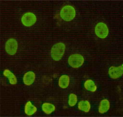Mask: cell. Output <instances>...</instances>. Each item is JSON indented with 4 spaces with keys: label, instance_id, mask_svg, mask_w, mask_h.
I'll use <instances>...</instances> for the list:
<instances>
[{
    "label": "cell",
    "instance_id": "cell-1",
    "mask_svg": "<svg viewBox=\"0 0 123 117\" xmlns=\"http://www.w3.org/2000/svg\"><path fill=\"white\" fill-rule=\"evenodd\" d=\"M66 45L63 43L55 44L51 49V56L53 60L58 61L61 60L64 54Z\"/></svg>",
    "mask_w": 123,
    "mask_h": 117
},
{
    "label": "cell",
    "instance_id": "cell-2",
    "mask_svg": "<svg viewBox=\"0 0 123 117\" xmlns=\"http://www.w3.org/2000/svg\"><path fill=\"white\" fill-rule=\"evenodd\" d=\"M76 15V11L71 6H64L60 11V16L64 21H70L74 19Z\"/></svg>",
    "mask_w": 123,
    "mask_h": 117
},
{
    "label": "cell",
    "instance_id": "cell-3",
    "mask_svg": "<svg viewBox=\"0 0 123 117\" xmlns=\"http://www.w3.org/2000/svg\"><path fill=\"white\" fill-rule=\"evenodd\" d=\"M68 61L71 67L74 68H77L83 65L84 59L81 54H76L71 55L69 57Z\"/></svg>",
    "mask_w": 123,
    "mask_h": 117
},
{
    "label": "cell",
    "instance_id": "cell-4",
    "mask_svg": "<svg viewBox=\"0 0 123 117\" xmlns=\"http://www.w3.org/2000/svg\"><path fill=\"white\" fill-rule=\"evenodd\" d=\"M95 32L96 35L99 38L105 39L109 34V29L105 23L99 22L95 27Z\"/></svg>",
    "mask_w": 123,
    "mask_h": 117
},
{
    "label": "cell",
    "instance_id": "cell-5",
    "mask_svg": "<svg viewBox=\"0 0 123 117\" xmlns=\"http://www.w3.org/2000/svg\"><path fill=\"white\" fill-rule=\"evenodd\" d=\"M37 21V17L31 12H27L23 15L21 19V22L24 26L31 27Z\"/></svg>",
    "mask_w": 123,
    "mask_h": 117
},
{
    "label": "cell",
    "instance_id": "cell-6",
    "mask_svg": "<svg viewBox=\"0 0 123 117\" xmlns=\"http://www.w3.org/2000/svg\"><path fill=\"white\" fill-rule=\"evenodd\" d=\"M18 49L17 41L14 39H10L7 40L5 45L6 52L10 55L16 54Z\"/></svg>",
    "mask_w": 123,
    "mask_h": 117
},
{
    "label": "cell",
    "instance_id": "cell-7",
    "mask_svg": "<svg viewBox=\"0 0 123 117\" xmlns=\"http://www.w3.org/2000/svg\"><path fill=\"white\" fill-rule=\"evenodd\" d=\"M108 73L111 78L113 79H116L121 77L123 74V65L117 67H111L109 68Z\"/></svg>",
    "mask_w": 123,
    "mask_h": 117
},
{
    "label": "cell",
    "instance_id": "cell-8",
    "mask_svg": "<svg viewBox=\"0 0 123 117\" xmlns=\"http://www.w3.org/2000/svg\"><path fill=\"white\" fill-rule=\"evenodd\" d=\"M35 78V74L32 71H29L27 72L24 75L23 82L26 86H30L33 84Z\"/></svg>",
    "mask_w": 123,
    "mask_h": 117
},
{
    "label": "cell",
    "instance_id": "cell-9",
    "mask_svg": "<svg viewBox=\"0 0 123 117\" xmlns=\"http://www.w3.org/2000/svg\"><path fill=\"white\" fill-rule=\"evenodd\" d=\"M110 108V103L107 99H104L100 102L98 107V112L101 114H104L107 112Z\"/></svg>",
    "mask_w": 123,
    "mask_h": 117
},
{
    "label": "cell",
    "instance_id": "cell-10",
    "mask_svg": "<svg viewBox=\"0 0 123 117\" xmlns=\"http://www.w3.org/2000/svg\"><path fill=\"white\" fill-rule=\"evenodd\" d=\"M69 82L70 78L68 75H62L59 79L58 85L61 88L64 89L68 87Z\"/></svg>",
    "mask_w": 123,
    "mask_h": 117
},
{
    "label": "cell",
    "instance_id": "cell-11",
    "mask_svg": "<svg viewBox=\"0 0 123 117\" xmlns=\"http://www.w3.org/2000/svg\"><path fill=\"white\" fill-rule=\"evenodd\" d=\"M37 111V107L33 106L31 101H28L27 102L25 107V112L27 115L29 116L33 115Z\"/></svg>",
    "mask_w": 123,
    "mask_h": 117
},
{
    "label": "cell",
    "instance_id": "cell-12",
    "mask_svg": "<svg viewBox=\"0 0 123 117\" xmlns=\"http://www.w3.org/2000/svg\"><path fill=\"white\" fill-rule=\"evenodd\" d=\"M4 75L9 79L10 84L12 85L16 84L17 83V79L15 75L9 70L6 69L3 73Z\"/></svg>",
    "mask_w": 123,
    "mask_h": 117
},
{
    "label": "cell",
    "instance_id": "cell-13",
    "mask_svg": "<svg viewBox=\"0 0 123 117\" xmlns=\"http://www.w3.org/2000/svg\"><path fill=\"white\" fill-rule=\"evenodd\" d=\"M78 107L80 110L85 112H88L91 109V105L87 100H82L80 101L78 105Z\"/></svg>",
    "mask_w": 123,
    "mask_h": 117
},
{
    "label": "cell",
    "instance_id": "cell-14",
    "mask_svg": "<svg viewBox=\"0 0 123 117\" xmlns=\"http://www.w3.org/2000/svg\"><path fill=\"white\" fill-rule=\"evenodd\" d=\"M84 87L86 89L91 92H95L97 89V86L95 85L93 80L91 79H88L85 82Z\"/></svg>",
    "mask_w": 123,
    "mask_h": 117
},
{
    "label": "cell",
    "instance_id": "cell-15",
    "mask_svg": "<svg viewBox=\"0 0 123 117\" xmlns=\"http://www.w3.org/2000/svg\"><path fill=\"white\" fill-rule=\"evenodd\" d=\"M42 109L45 113L49 115L54 111L55 107L54 105L51 103H44L42 105Z\"/></svg>",
    "mask_w": 123,
    "mask_h": 117
},
{
    "label": "cell",
    "instance_id": "cell-16",
    "mask_svg": "<svg viewBox=\"0 0 123 117\" xmlns=\"http://www.w3.org/2000/svg\"><path fill=\"white\" fill-rule=\"evenodd\" d=\"M77 96L74 94H71L69 95V105L70 107H74L77 102Z\"/></svg>",
    "mask_w": 123,
    "mask_h": 117
}]
</instances>
